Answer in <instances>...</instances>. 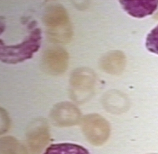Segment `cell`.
Segmentation results:
<instances>
[{
  "instance_id": "3",
  "label": "cell",
  "mask_w": 158,
  "mask_h": 154,
  "mask_svg": "<svg viewBox=\"0 0 158 154\" xmlns=\"http://www.w3.org/2000/svg\"><path fill=\"white\" fill-rule=\"evenodd\" d=\"M69 64V54L62 47L53 46L43 53L42 65L43 71L51 75H59L66 71Z\"/></svg>"
},
{
  "instance_id": "5",
  "label": "cell",
  "mask_w": 158,
  "mask_h": 154,
  "mask_svg": "<svg viewBox=\"0 0 158 154\" xmlns=\"http://www.w3.org/2000/svg\"><path fill=\"white\" fill-rule=\"evenodd\" d=\"M43 154H90L85 148L72 143L53 144Z\"/></svg>"
},
{
  "instance_id": "1",
  "label": "cell",
  "mask_w": 158,
  "mask_h": 154,
  "mask_svg": "<svg viewBox=\"0 0 158 154\" xmlns=\"http://www.w3.org/2000/svg\"><path fill=\"white\" fill-rule=\"evenodd\" d=\"M48 37L55 44H67L72 40L73 29L69 16L60 4L47 8L43 17Z\"/></svg>"
},
{
  "instance_id": "4",
  "label": "cell",
  "mask_w": 158,
  "mask_h": 154,
  "mask_svg": "<svg viewBox=\"0 0 158 154\" xmlns=\"http://www.w3.org/2000/svg\"><path fill=\"white\" fill-rule=\"evenodd\" d=\"M119 2L124 11L135 18L153 15L158 8V0H122Z\"/></svg>"
},
{
  "instance_id": "6",
  "label": "cell",
  "mask_w": 158,
  "mask_h": 154,
  "mask_svg": "<svg viewBox=\"0 0 158 154\" xmlns=\"http://www.w3.org/2000/svg\"><path fill=\"white\" fill-rule=\"evenodd\" d=\"M122 59L118 53L110 52L105 54L100 60V67L104 73H115L119 70Z\"/></svg>"
},
{
  "instance_id": "2",
  "label": "cell",
  "mask_w": 158,
  "mask_h": 154,
  "mask_svg": "<svg viewBox=\"0 0 158 154\" xmlns=\"http://www.w3.org/2000/svg\"><path fill=\"white\" fill-rule=\"evenodd\" d=\"M42 41V31L39 28L33 30L22 43L6 45L0 42V59L6 64H16L30 59L38 51Z\"/></svg>"
},
{
  "instance_id": "7",
  "label": "cell",
  "mask_w": 158,
  "mask_h": 154,
  "mask_svg": "<svg viewBox=\"0 0 158 154\" xmlns=\"http://www.w3.org/2000/svg\"><path fill=\"white\" fill-rule=\"evenodd\" d=\"M146 47L149 51L158 55V25L146 37Z\"/></svg>"
}]
</instances>
